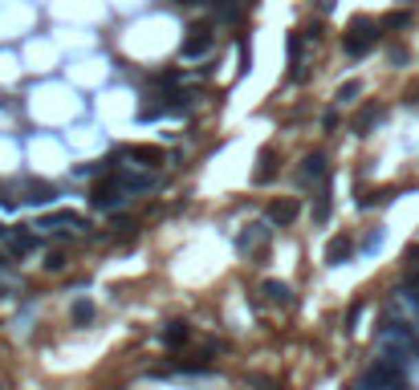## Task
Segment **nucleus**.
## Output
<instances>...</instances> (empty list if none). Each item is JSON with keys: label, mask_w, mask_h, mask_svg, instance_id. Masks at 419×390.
I'll return each mask as SVG.
<instances>
[{"label": "nucleus", "mask_w": 419, "mask_h": 390, "mask_svg": "<svg viewBox=\"0 0 419 390\" xmlns=\"http://www.w3.org/2000/svg\"><path fill=\"white\" fill-rule=\"evenodd\" d=\"M269 219H273V224H293V219H297V204H293V199H273V204H269Z\"/></svg>", "instance_id": "9"}, {"label": "nucleus", "mask_w": 419, "mask_h": 390, "mask_svg": "<svg viewBox=\"0 0 419 390\" xmlns=\"http://www.w3.org/2000/svg\"><path fill=\"white\" fill-rule=\"evenodd\" d=\"M0 236H8V232H4V228H0Z\"/></svg>", "instance_id": "23"}, {"label": "nucleus", "mask_w": 419, "mask_h": 390, "mask_svg": "<svg viewBox=\"0 0 419 390\" xmlns=\"http://www.w3.org/2000/svg\"><path fill=\"white\" fill-rule=\"evenodd\" d=\"M212 45H216V29H212V21H208V25H191L187 37H184V45H180V53H184L187 61H195V57L212 53Z\"/></svg>", "instance_id": "3"}, {"label": "nucleus", "mask_w": 419, "mask_h": 390, "mask_svg": "<svg viewBox=\"0 0 419 390\" xmlns=\"http://www.w3.org/2000/svg\"><path fill=\"white\" fill-rule=\"evenodd\" d=\"M374 45H378V25H374L371 17H354L350 29H346V37H342V49L350 57H367Z\"/></svg>", "instance_id": "2"}, {"label": "nucleus", "mask_w": 419, "mask_h": 390, "mask_svg": "<svg viewBox=\"0 0 419 390\" xmlns=\"http://www.w3.org/2000/svg\"><path fill=\"white\" fill-rule=\"evenodd\" d=\"M8 264H12V260H8V252H0V268H8Z\"/></svg>", "instance_id": "22"}, {"label": "nucleus", "mask_w": 419, "mask_h": 390, "mask_svg": "<svg viewBox=\"0 0 419 390\" xmlns=\"http://www.w3.org/2000/svg\"><path fill=\"white\" fill-rule=\"evenodd\" d=\"M407 260H416V264H419V244L411 248V252H407Z\"/></svg>", "instance_id": "21"}, {"label": "nucleus", "mask_w": 419, "mask_h": 390, "mask_svg": "<svg viewBox=\"0 0 419 390\" xmlns=\"http://www.w3.org/2000/svg\"><path fill=\"white\" fill-rule=\"evenodd\" d=\"M326 216H330V191H322V195H318V208H314V219L326 224Z\"/></svg>", "instance_id": "19"}, {"label": "nucleus", "mask_w": 419, "mask_h": 390, "mask_svg": "<svg viewBox=\"0 0 419 390\" xmlns=\"http://www.w3.org/2000/svg\"><path fill=\"white\" fill-rule=\"evenodd\" d=\"M118 159H142L147 167H155V163L163 159V151H159V147H122Z\"/></svg>", "instance_id": "8"}, {"label": "nucleus", "mask_w": 419, "mask_h": 390, "mask_svg": "<svg viewBox=\"0 0 419 390\" xmlns=\"http://www.w3.org/2000/svg\"><path fill=\"white\" fill-rule=\"evenodd\" d=\"M378 122H383V106H378V102H371L367 110H358V118H354V130H358V134H371Z\"/></svg>", "instance_id": "7"}, {"label": "nucleus", "mask_w": 419, "mask_h": 390, "mask_svg": "<svg viewBox=\"0 0 419 390\" xmlns=\"http://www.w3.org/2000/svg\"><path fill=\"white\" fill-rule=\"evenodd\" d=\"M110 179L127 191V195H142V191H151L155 187V175H147V171H127V167H118V163H110Z\"/></svg>", "instance_id": "5"}, {"label": "nucleus", "mask_w": 419, "mask_h": 390, "mask_svg": "<svg viewBox=\"0 0 419 390\" xmlns=\"http://www.w3.org/2000/svg\"><path fill=\"white\" fill-rule=\"evenodd\" d=\"M350 252H354V244H350L346 236H334V240H330V248H326V260H330V264H346Z\"/></svg>", "instance_id": "10"}, {"label": "nucleus", "mask_w": 419, "mask_h": 390, "mask_svg": "<svg viewBox=\"0 0 419 390\" xmlns=\"http://www.w3.org/2000/svg\"><path fill=\"white\" fill-rule=\"evenodd\" d=\"M330 163L326 155H310V159H301V167H297V187H318L322 179H326Z\"/></svg>", "instance_id": "6"}, {"label": "nucleus", "mask_w": 419, "mask_h": 390, "mask_svg": "<svg viewBox=\"0 0 419 390\" xmlns=\"http://www.w3.org/2000/svg\"><path fill=\"white\" fill-rule=\"evenodd\" d=\"M358 390H407V382H403V370L391 358H378V362L367 366V374L358 378Z\"/></svg>", "instance_id": "1"}, {"label": "nucleus", "mask_w": 419, "mask_h": 390, "mask_svg": "<svg viewBox=\"0 0 419 390\" xmlns=\"http://www.w3.org/2000/svg\"><path fill=\"white\" fill-rule=\"evenodd\" d=\"M277 175V159H273V151H265L261 159H257V171H253V183H269Z\"/></svg>", "instance_id": "12"}, {"label": "nucleus", "mask_w": 419, "mask_h": 390, "mask_svg": "<svg viewBox=\"0 0 419 390\" xmlns=\"http://www.w3.org/2000/svg\"><path fill=\"white\" fill-rule=\"evenodd\" d=\"M358 94H363V82H342L338 86V102H354Z\"/></svg>", "instance_id": "16"}, {"label": "nucleus", "mask_w": 419, "mask_h": 390, "mask_svg": "<svg viewBox=\"0 0 419 390\" xmlns=\"http://www.w3.org/2000/svg\"><path fill=\"white\" fill-rule=\"evenodd\" d=\"M383 25H387V29H407V25H411V12H391Z\"/></svg>", "instance_id": "18"}, {"label": "nucleus", "mask_w": 419, "mask_h": 390, "mask_svg": "<svg viewBox=\"0 0 419 390\" xmlns=\"http://www.w3.org/2000/svg\"><path fill=\"white\" fill-rule=\"evenodd\" d=\"M41 228H86V219L74 216V212H53V216L41 219Z\"/></svg>", "instance_id": "11"}, {"label": "nucleus", "mask_w": 419, "mask_h": 390, "mask_svg": "<svg viewBox=\"0 0 419 390\" xmlns=\"http://www.w3.org/2000/svg\"><path fill=\"white\" fill-rule=\"evenodd\" d=\"M318 8H322V12H330V8H334V0H318Z\"/></svg>", "instance_id": "20"}, {"label": "nucleus", "mask_w": 419, "mask_h": 390, "mask_svg": "<svg viewBox=\"0 0 419 390\" xmlns=\"http://www.w3.org/2000/svg\"><path fill=\"white\" fill-rule=\"evenodd\" d=\"M127 199H131V195H127V191H122V187H118V183H114L110 175H106V179H102V183L94 187V195H90V204L98 208V212H118V208H122Z\"/></svg>", "instance_id": "4"}, {"label": "nucleus", "mask_w": 419, "mask_h": 390, "mask_svg": "<svg viewBox=\"0 0 419 390\" xmlns=\"http://www.w3.org/2000/svg\"><path fill=\"white\" fill-rule=\"evenodd\" d=\"M53 199H57V195H53V187H49V183H29L25 204H33V208H37V204H53Z\"/></svg>", "instance_id": "13"}, {"label": "nucleus", "mask_w": 419, "mask_h": 390, "mask_svg": "<svg viewBox=\"0 0 419 390\" xmlns=\"http://www.w3.org/2000/svg\"><path fill=\"white\" fill-rule=\"evenodd\" d=\"M74 321H78V325H90L94 321V305L90 301H74Z\"/></svg>", "instance_id": "15"}, {"label": "nucleus", "mask_w": 419, "mask_h": 390, "mask_svg": "<svg viewBox=\"0 0 419 390\" xmlns=\"http://www.w3.org/2000/svg\"><path fill=\"white\" fill-rule=\"evenodd\" d=\"M265 293H269V297H277V301H293V293H289V285H281V281H269V285H265Z\"/></svg>", "instance_id": "17"}, {"label": "nucleus", "mask_w": 419, "mask_h": 390, "mask_svg": "<svg viewBox=\"0 0 419 390\" xmlns=\"http://www.w3.org/2000/svg\"><path fill=\"white\" fill-rule=\"evenodd\" d=\"M163 342H167V346H184L187 342V325L184 321H171V325L163 329Z\"/></svg>", "instance_id": "14"}]
</instances>
